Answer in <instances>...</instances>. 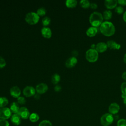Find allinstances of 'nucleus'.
Segmentation results:
<instances>
[{"instance_id":"14","label":"nucleus","mask_w":126,"mask_h":126,"mask_svg":"<svg viewBox=\"0 0 126 126\" xmlns=\"http://www.w3.org/2000/svg\"><path fill=\"white\" fill-rule=\"evenodd\" d=\"M107 46L106 43L104 42H100L96 45L95 50L98 53H103L107 49Z\"/></svg>"},{"instance_id":"23","label":"nucleus","mask_w":126,"mask_h":126,"mask_svg":"<svg viewBox=\"0 0 126 126\" xmlns=\"http://www.w3.org/2000/svg\"><path fill=\"white\" fill-rule=\"evenodd\" d=\"M8 103V99L3 96H0V108L4 107Z\"/></svg>"},{"instance_id":"33","label":"nucleus","mask_w":126,"mask_h":126,"mask_svg":"<svg viewBox=\"0 0 126 126\" xmlns=\"http://www.w3.org/2000/svg\"><path fill=\"white\" fill-rule=\"evenodd\" d=\"M0 126H9V123L6 120L0 119Z\"/></svg>"},{"instance_id":"43","label":"nucleus","mask_w":126,"mask_h":126,"mask_svg":"<svg viewBox=\"0 0 126 126\" xmlns=\"http://www.w3.org/2000/svg\"><path fill=\"white\" fill-rule=\"evenodd\" d=\"M124 61L125 63L126 64V53L125 54V55L124 56Z\"/></svg>"},{"instance_id":"9","label":"nucleus","mask_w":126,"mask_h":126,"mask_svg":"<svg viewBox=\"0 0 126 126\" xmlns=\"http://www.w3.org/2000/svg\"><path fill=\"white\" fill-rule=\"evenodd\" d=\"M48 87L46 84L40 83L36 86L35 91L38 94H43L48 90Z\"/></svg>"},{"instance_id":"41","label":"nucleus","mask_w":126,"mask_h":126,"mask_svg":"<svg viewBox=\"0 0 126 126\" xmlns=\"http://www.w3.org/2000/svg\"><path fill=\"white\" fill-rule=\"evenodd\" d=\"M123 20L125 22H126V11L124 12L123 14Z\"/></svg>"},{"instance_id":"11","label":"nucleus","mask_w":126,"mask_h":126,"mask_svg":"<svg viewBox=\"0 0 126 126\" xmlns=\"http://www.w3.org/2000/svg\"><path fill=\"white\" fill-rule=\"evenodd\" d=\"M77 61V59L75 57H70L66 60L65 63V66L69 68L73 67L76 64Z\"/></svg>"},{"instance_id":"1","label":"nucleus","mask_w":126,"mask_h":126,"mask_svg":"<svg viewBox=\"0 0 126 126\" xmlns=\"http://www.w3.org/2000/svg\"><path fill=\"white\" fill-rule=\"evenodd\" d=\"M101 33L106 36H111L115 32V27L113 24L109 21H105L100 26Z\"/></svg>"},{"instance_id":"36","label":"nucleus","mask_w":126,"mask_h":126,"mask_svg":"<svg viewBox=\"0 0 126 126\" xmlns=\"http://www.w3.org/2000/svg\"><path fill=\"white\" fill-rule=\"evenodd\" d=\"M92 9H96L97 7V5L96 3H91L90 4V6Z\"/></svg>"},{"instance_id":"35","label":"nucleus","mask_w":126,"mask_h":126,"mask_svg":"<svg viewBox=\"0 0 126 126\" xmlns=\"http://www.w3.org/2000/svg\"><path fill=\"white\" fill-rule=\"evenodd\" d=\"M117 1L121 5H126V0H118Z\"/></svg>"},{"instance_id":"40","label":"nucleus","mask_w":126,"mask_h":126,"mask_svg":"<svg viewBox=\"0 0 126 126\" xmlns=\"http://www.w3.org/2000/svg\"><path fill=\"white\" fill-rule=\"evenodd\" d=\"M72 54H73V57H76V56H77V55H78V51H76V50H74V51H73L72 52Z\"/></svg>"},{"instance_id":"6","label":"nucleus","mask_w":126,"mask_h":126,"mask_svg":"<svg viewBox=\"0 0 126 126\" xmlns=\"http://www.w3.org/2000/svg\"><path fill=\"white\" fill-rule=\"evenodd\" d=\"M12 112L8 107L0 108V119L7 120L11 117Z\"/></svg>"},{"instance_id":"32","label":"nucleus","mask_w":126,"mask_h":126,"mask_svg":"<svg viewBox=\"0 0 126 126\" xmlns=\"http://www.w3.org/2000/svg\"><path fill=\"white\" fill-rule=\"evenodd\" d=\"M26 102L25 97L23 96H19L17 98V102L20 104H24Z\"/></svg>"},{"instance_id":"21","label":"nucleus","mask_w":126,"mask_h":126,"mask_svg":"<svg viewBox=\"0 0 126 126\" xmlns=\"http://www.w3.org/2000/svg\"><path fill=\"white\" fill-rule=\"evenodd\" d=\"M30 121L32 122L35 123L37 122L39 119V116L38 114L36 113H32L30 114L29 117Z\"/></svg>"},{"instance_id":"37","label":"nucleus","mask_w":126,"mask_h":126,"mask_svg":"<svg viewBox=\"0 0 126 126\" xmlns=\"http://www.w3.org/2000/svg\"><path fill=\"white\" fill-rule=\"evenodd\" d=\"M62 89V87L59 85H57L54 87V90L56 92H59Z\"/></svg>"},{"instance_id":"12","label":"nucleus","mask_w":126,"mask_h":126,"mask_svg":"<svg viewBox=\"0 0 126 126\" xmlns=\"http://www.w3.org/2000/svg\"><path fill=\"white\" fill-rule=\"evenodd\" d=\"M10 93L13 97L18 98L21 94V90L17 86H14L10 89Z\"/></svg>"},{"instance_id":"25","label":"nucleus","mask_w":126,"mask_h":126,"mask_svg":"<svg viewBox=\"0 0 126 126\" xmlns=\"http://www.w3.org/2000/svg\"><path fill=\"white\" fill-rule=\"evenodd\" d=\"M81 6L84 8H87L90 6V2L88 0H81L80 1Z\"/></svg>"},{"instance_id":"20","label":"nucleus","mask_w":126,"mask_h":126,"mask_svg":"<svg viewBox=\"0 0 126 126\" xmlns=\"http://www.w3.org/2000/svg\"><path fill=\"white\" fill-rule=\"evenodd\" d=\"M77 1L76 0H66L65 1V5L69 8H73L76 6Z\"/></svg>"},{"instance_id":"8","label":"nucleus","mask_w":126,"mask_h":126,"mask_svg":"<svg viewBox=\"0 0 126 126\" xmlns=\"http://www.w3.org/2000/svg\"><path fill=\"white\" fill-rule=\"evenodd\" d=\"M35 89L32 86H27L24 88L23 93L24 95L26 96L30 97L34 95L35 94Z\"/></svg>"},{"instance_id":"30","label":"nucleus","mask_w":126,"mask_h":126,"mask_svg":"<svg viewBox=\"0 0 126 126\" xmlns=\"http://www.w3.org/2000/svg\"><path fill=\"white\" fill-rule=\"evenodd\" d=\"M117 126H126V120L124 119H120L117 122Z\"/></svg>"},{"instance_id":"19","label":"nucleus","mask_w":126,"mask_h":126,"mask_svg":"<svg viewBox=\"0 0 126 126\" xmlns=\"http://www.w3.org/2000/svg\"><path fill=\"white\" fill-rule=\"evenodd\" d=\"M10 110H11V112L13 114H17L20 107L19 103L17 102H13L11 103L10 108Z\"/></svg>"},{"instance_id":"31","label":"nucleus","mask_w":126,"mask_h":126,"mask_svg":"<svg viewBox=\"0 0 126 126\" xmlns=\"http://www.w3.org/2000/svg\"><path fill=\"white\" fill-rule=\"evenodd\" d=\"M124 8L121 6H116L115 9V11L119 14H121L124 12Z\"/></svg>"},{"instance_id":"7","label":"nucleus","mask_w":126,"mask_h":126,"mask_svg":"<svg viewBox=\"0 0 126 126\" xmlns=\"http://www.w3.org/2000/svg\"><path fill=\"white\" fill-rule=\"evenodd\" d=\"M20 118L22 119H27L29 118L30 113L28 109L25 107H20V109L17 113Z\"/></svg>"},{"instance_id":"4","label":"nucleus","mask_w":126,"mask_h":126,"mask_svg":"<svg viewBox=\"0 0 126 126\" xmlns=\"http://www.w3.org/2000/svg\"><path fill=\"white\" fill-rule=\"evenodd\" d=\"M86 60L91 63L95 62L98 58V53L95 49H89L86 52Z\"/></svg>"},{"instance_id":"29","label":"nucleus","mask_w":126,"mask_h":126,"mask_svg":"<svg viewBox=\"0 0 126 126\" xmlns=\"http://www.w3.org/2000/svg\"><path fill=\"white\" fill-rule=\"evenodd\" d=\"M121 91L123 94L126 95V82L122 83L121 85Z\"/></svg>"},{"instance_id":"3","label":"nucleus","mask_w":126,"mask_h":126,"mask_svg":"<svg viewBox=\"0 0 126 126\" xmlns=\"http://www.w3.org/2000/svg\"><path fill=\"white\" fill-rule=\"evenodd\" d=\"M39 18V16L36 12L32 11L26 14L25 16V20L29 24L34 25L38 22Z\"/></svg>"},{"instance_id":"13","label":"nucleus","mask_w":126,"mask_h":126,"mask_svg":"<svg viewBox=\"0 0 126 126\" xmlns=\"http://www.w3.org/2000/svg\"><path fill=\"white\" fill-rule=\"evenodd\" d=\"M107 46L108 48L110 49H114V50H119L121 48V45L116 41L113 40H110L107 41L106 43Z\"/></svg>"},{"instance_id":"2","label":"nucleus","mask_w":126,"mask_h":126,"mask_svg":"<svg viewBox=\"0 0 126 126\" xmlns=\"http://www.w3.org/2000/svg\"><path fill=\"white\" fill-rule=\"evenodd\" d=\"M103 20L102 14L97 11L93 12L89 17V22L92 27H98L101 25Z\"/></svg>"},{"instance_id":"26","label":"nucleus","mask_w":126,"mask_h":126,"mask_svg":"<svg viewBox=\"0 0 126 126\" xmlns=\"http://www.w3.org/2000/svg\"><path fill=\"white\" fill-rule=\"evenodd\" d=\"M36 13L39 16H44L46 13V9L43 7H39L37 9Z\"/></svg>"},{"instance_id":"42","label":"nucleus","mask_w":126,"mask_h":126,"mask_svg":"<svg viewBox=\"0 0 126 126\" xmlns=\"http://www.w3.org/2000/svg\"><path fill=\"white\" fill-rule=\"evenodd\" d=\"M95 47H96V45H95L94 44H92L91 45V49H95Z\"/></svg>"},{"instance_id":"18","label":"nucleus","mask_w":126,"mask_h":126,"mask_svg":"<svg viewBox=\"0 0 126 126\" xmlns=\"http://www.w3.org/2000/svg\"><path fill=\"white\" fill-rule=\"evenodd\" d=\"M97 32V29L96 27H90L86 31V34L89 37L94 36Z\"/></svg>"},{"instance_id":"28","label":"nucleus","mask_w":126,"mask_h":126,"mask_svg":"<svg viewBox=\"0 0 126 126\" xmlns=\"http://www.w3.org/2000/svg\"><path fill=\"white\" fill-rule=\"evenodd\" d=\"M38 126H52V124L50 121L47 120H44L40 122Z\"/></svg>"},{"instance_id":"34","label":"nucleus","mask_w":126,"mask_h":126,"mask_svg":"<svg viewBox=\"0 0 126 126\" xmlns=\"http://www.w3.org/2000/svg\"><path fill=\"white\" fill-rule=\"evenodd\" d=\"M6 65V62L4 59L0 56V68H3Z\"/></svg>"},{"instance_id":"22","label":"nucleus","mask_w":126,"mask_h":126,"mask_svg":"<svg viewBox=\"0 0 126 126\" xmlns=\"http://www.w3.org/2000/svg\"><path fill=\"white\" fill-rule=\"evenodd\" d=\"M102 16L105 20H109L112 17V12L109 10H106L103 12Z\"/></svg>"},{"instance_id":"5","label":"nucleus","mask_w":126,"mask_h":126,"mask_svg":"<svg viewBox=\"0 0 126 126\" xmlns=\"http://www.w3.org/2000/svg\"><path fill=\"white\" fill-rule=\"evenodd\" d=\"M113 121L114 117L110 113H105L100 118V123L103 126H108L110 125Z\"/></svg>"},{"instance_id":"10","label":"nucleus","mask_w":126,"mask_h":126,"mask_svg":"<svg viewBox=\"0 0 126 126\" xmlns=\"http://www.w3.org/2000/svg\"><path fill=\"white\" fill-rule=\"evenodd\" d=\"M120 108V106L118 103L116 102H113L111 103L109 106V112L112 115L116 114L119 112Z\"/></svg>"},{"instance_id":"27","label":"nucleus","mask_w":126,"mask_h":126,"mask_svg":"<svg viewBox=\"0 0 126 126\" xmlns=\"http://www.w3.org/2000/svg\"><path fill=\"white\" fill-rule=\"evenodd\" d=\"M51 22V19L48 16H45L42 19V23L43 26L46 27V26H48Z\"/></svg>"},{"instance_id":"24","label":"nucleus","mask_w":126,"mask_h":126,"mask_svg":"<svg viewBox=\"0 0 126 126\" xmlns=\"http://www.w3.org/2000/svg\"><path fill=\"white\" fill-rule=\"evenodd\" d=\"M61 77L58 73H55L52 76L51 81L53 84H57L60 80Z\"/></svg>"},{"instance_id":"15","label":"nucleus","mask_w":126,"mask_h":126,"mask_svg":"<svg viewBox=\"0 0 126 126\" xmlns=\"http://www.w3.org/2000/svg\"><path fill=\"white\" fill-rule=\"evenodd\" d=\"M10 120L11 123L15 126H19L21 123V118L18 114H12L10 117Z\"/></svg>"},{"instance_id":"16","label":"nucleus","mask_w":126,"mask_h":126,"mask_svg":"<svg viewBox=\"0 0 126 126\" xmlns=\"http://www.w3.org/2000/svg\"><path fill=\"white\" fill-rule=\"evenodd\" d=\"M118 1L116 0H105L104 5L108 9H113L116 7Z\"/></svg>"},{"instance_id":"17","label":"nucleus","mask_w":126,"mask_h":126,"mask_svg":"<svg viewBox=\"0 0 126 126\" xmlns=\"http://www.w3.org/2000/svg\"><path fill=\"white\" fill-rule=\"evenodd\" d=\"M42 35L45 38H49L52 35V31L50 28L47 27H43L41 30Z\"/></svg>"},{"instance_id":"38","label":"nucleus","mask_w":126,"mask_h":126,"mask_svg":"<svg viewBox=\"0 0 126 126\" xmlns=\"http://www.w3.org/2000/svg\"><path fill=\"white\" fill-rule=\"evenodd\" d=\"M122 97L123 98V102H124V104L126 106V95H124V94H122L121 95Z\"/></svg>"},{"instance_id":"39","label":"nucleus","mask_w":126,"mask_h":126,"mask_svg":"<svg viewBox=\"0 0 126 126\" xmlns=\"http://www.w3.org/2000/svg\"><path fill=\"white\" fill-rule=\"evenodd\" d=\"M122 77L124 80L126 81V71H125L123 73L122 75Z\"/></svg>"}]
</instances>
